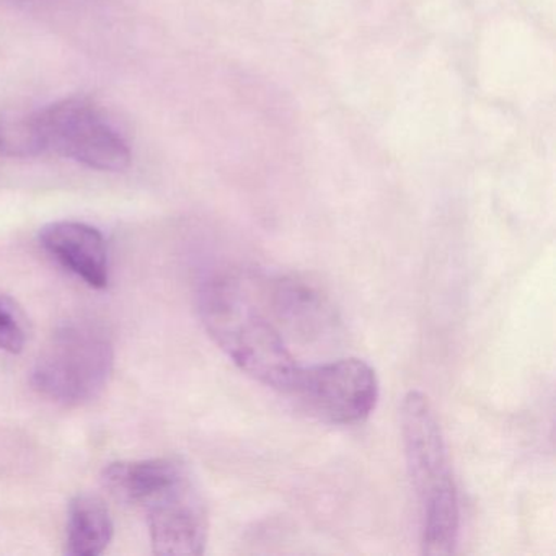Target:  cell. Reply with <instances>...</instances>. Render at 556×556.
Masks as SVG:
<instances>
[{
  "mask_svg": "<svg viewBox=\"0 0 556 556\" xmlns=\"http://www.w3.org/2000/svg\"><path fill=\"white\" fill-rule=\"evenodd\" d=\"M15 2H30V0H15Z\"/></svg>",
  "mask_w": 556,
  "mask_h": 556,
  "instance_id": "13",
  "label": "cell"
},
{
  "mask_svg": "<svg viewBox=\"0 0 556 556\" xmlns=\"http://www.w3.org/2000/svg\"><path fill=\"white\" fill-rule=\"evenodd\" d=\"M400 419L406 465L421 514V552L451 555L460 533V506L438 416L425 393L409 390Z\"/></svg>",
  "mask_w": 556,
  "mask_h": 556,
  "instance_id": "2",
  "label": "cell"
},
{
  "mask_svg": "<svg viewBox=\"0 0 556 556\" xmlns=\"http://www.w3.org/2000/svg\"><path fill=\"white\" fill-rule=\"evenodd\" d=\"M40 243L51 258L90 288L109 286V249L105 237L96 227L77 220H58L40 230Z\"/></svg>",
  "mask_w": 556,
  "mask_h": 556,
  "instance_id": "8",
  "label": "cell"
},
{
  "mask_svg": "<svg viewBox=\"0 0 556 556\" xmlns=\"http://www.w3.org/2000/svg\"><path fill=\"white\" fill-rule=\"evenodd\" d=\"M288 395L324 421L350 426L372 415L380 387L369 363L359 357H340L299 367Z\"/></svg>",
  "mask_w": 556,
  "mask_h": 556,
  "instance_id": "4",
  "label": "cell"
},
{
  "mask_svg": "<svg viewBox=\"0 0 556 556\" xmlns=\"http://www.w3.org/2000/svg\"><path fill=\"white\" fill-rule=\"evenodd\" d=\"M139 507L148 514L155 555H203L210 535V517L203 494L187 464L152 491Z\"/></svg>",
  "mask_w": 556,
  "mask_h": 556,
  "instance_id": "6",
  "label": "cell"
},
{
  "mask_svg": "<svg viewBox=\"0 0 556 556\" xmlns=\"http://www.w3.org/2000/svg\"><path fill=\"white\" fill-rule=\"evenodd\" d=\"M0 154L18 159L45 154L37 112H5L0 115Z\"/></svg>",
  "mask_w": 556,
  "mask_h": 556,
  "instance_id": "11",
  "label": "cell"
},
{
  "mask_svg": "<svg viewBox=\"0 0 556 556\" xmlns=\"http://www.w3.org/2000/svg\"><path fill=\"white\" fill-rule=\"evenodd\" d=\"M115 526L109 507L93 494H77L67 517V553L73 556H99L109 548Z\"/></svg>",
  "mask_w": 556,
  "mask_h": 556,
  "instance_id": "10",
  "label": "cell"
},
{
  "mask_svg": "<svg viewBox=\"0 0 556 556\" xmlns=\"http://www.w3.org/2000/svg\"><path fill=\"white\" fill-rule=\"evenodd\" d=\"M115 366L109 334L90 321L61 325L38 353L31 383L45 399L80 406L105 390Z\"/></svg>",
  "mask_w": 556,
  "mask_h": 556,
  "instance_id": "3",
  "label": "cell"
},
{
  "mask_svg": "<svg viewBox=\"0 0 556 556\" xmlns=\"http://www.w3.org/2000/svg\"><path fill=\"white\" fill-rule=\"evenodd\" d=\"M184 464L175 457L113 462L103 470V483L116 500L141 506L146 497L174 477Z\"/></svg>",
  "mask_w": 556,
  "mask_h": 556,
  "instance_id": "9",
  "label": "cell"
},
{
  "mask_svg": "<svg viewBox=\"0 0 556 556\" xmlns=\"http://www.w3.org/2000/svg\"><path fill=\"white\" fill-rule=\"evenodd\" d=\"M198 311L211 340L242 372L288 395L301 364L256 298L249 276L211 275L201 285Z\"/></svg>",
  "mask_w": 556,
  "mask_h": 556,
  "instance_id": "1",
  "label": "cell"
},
{
  "mask_svg": "<svg viewBox=\"0 0 556 556\" xmlns=\"http://www.w3.org/2000/svg\"><path fill=\"white\" fill-rule=\"evenodd\" d=\"M249 281L286 340L320 344L337 334L334 305L314 282L298 275L249 276Z\"/></svg>",
  "mask_w": 556,
  "mask_h": 556,
  "instance_id": "7",
  "label": "cell"
},
{
  "mask_svg": "<svg viewBox=\"0 0 556 556\" xmlns=\"http://www.w3.org/2000/svg\"><path fill=\"white\" fill-rule=\"evenodd\" d=\"M27 344V328L24 317L12 301L0 295V351L18 354Z\"/></svg>",
  "mask_w": 556,
  "mask_h": 556,
  "instance_id": "12",
  "label": "cell"
},
{
  "mask_svg": "<svg viewBox=\"0 0 556 556\" xmlns=\"http://www.w3.org/2000/svg\"><path fill=\"white\" fill-rule=\"evenodd\" d=\"M37 119L45 152L100 172H123L131 164L128 142L87 100H61L38 110Z\"/></svg>",
  "mask_w": 556,
  "mask_h": 556,
  "instance_id": "5",
  "label": "cell"
}]
</instances>
